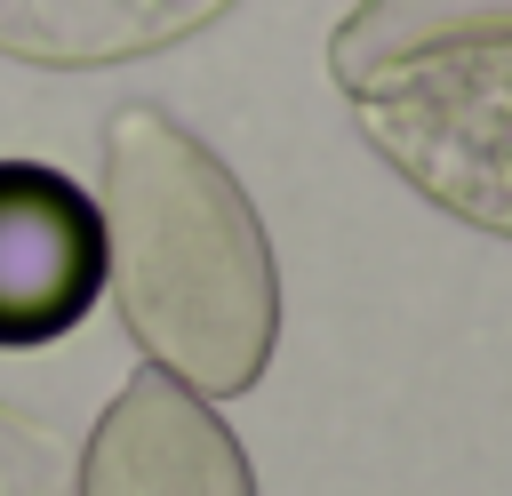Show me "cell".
<instances>
[{
	"label": "cell",
	"instance_id": "1",
	"mask_svg": "<svg viewBox=\"0 0 512 496\" xmlns=\"http://www.w3.org/2000/svg\"><path fill=\"white\" fill-rule=\"evenodd\" d=\"M104 296L144 368L200 400L256 392L280 344V264L248 184L168 104L128 96L96 136Z\"/></svg>",
	"mask_w": 512,
	"mask_h": 496
},
{
	"label": "cell",
	"instance_id": "2",
	"mask_svg": "<svg viewBox=\"0 0 512 496\" xmlns=\"http://www.w3.org/2000/svg\"><path fill=\"white\" fill-rule=\"evenodd\" d=\"M344 104L360 144L416 200L488 240H512V32L400 56Z\"/></svg>",
	"mask_w": 512,
	"mask_h": 496
},
{
	"label": "cell",
	"instance_id": "3",
	"mask_svg": "<svg viewBox=\"0 0 512 496\" xmlns=\"http://www.w3.org/2000/svg\"><path fill=\"white\" fill-rule=\"evenodd\" d=\"M104 296V216L96 192L56 160L0 152V352H40L72 336Z\"/></svg>",
	"mask_w": 512,
	"mask_h": 496
},
{
	"label": "cell",
	"instance_id": "4",
	"mask_svg": "<svg viewBox=\"0 0 512 496\" xmlns=\"http://www.w3.org/2000/svg\"><path fill=\"white\" fill-rule=\"evenodd\" d=\"M72 496H256V464L216 400L136 368L72 456Z\"/></svg>",
	"mask_w": 512,
	"mask_h": 496
},
{
	"label": "cell",
	"instance_id": "5",
	"mask_svg": "<svg viewBox=\"0 0 512 496\" xmlns=\"http://www.w3.org/2000/svg\"><path fill=\"white\" fill-rule=\"evenodd\" d=\"M240 0H0V56L32 72H104L160 56Z\"/></svg>",
	"mask_w": 512,
	"mask_h": 496
},
{
	"label": "cell",
	"instance_id": "6",
	"mask_svg": "<svg viewBox=\"0 0 512 496\" xmlns=\"http://www.w3.org/2000/svg\"><path fill=\"white\" fill-rule=\"evenodd\" d=\"M496 32H512V0H352L344 24L328 32V80L352 96L368 72H384L400 56L496 40Z\"/></svg>",
	"mask_w": 512,
	"mask_h": 496
},
{
	"label": "cell",
	"instance_id": "7",
	"mask_svg": "<svg viewBox=\"0 0 512 496\" xmlns=\"http://www.w3.org/2000/svg\"><path fill=\"white\" fill-rule=\"evenodd\" d=\"M0 496H72V448L32 408L0 400Z\"/></svg>",
	"mask_w": 512,
	"mask_h": 496
}]
</instances>
